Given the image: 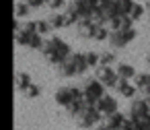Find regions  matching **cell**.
<instances>
[]
</instances>
